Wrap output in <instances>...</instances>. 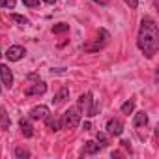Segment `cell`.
I'll list each match as a JSON object with an SVG mask.
<instances>
[{
	"instance_id": "obj_1",
	"label": "cell",
	"mask_w": 159,
	"mask_h": 159,
	"mask_svg": "<svg viewBox=\"0 0 159 159\" xmlns=\"http://www.w3.org/2000/svg\"><path fill=\"white\" fill-rule=\"evenodd\" d=\"M137 47L142 51L146 58H153L159 49V36H157V25L152 17H144L140 21L139 36H137Z\"/></svg>"
},
{
	"instance_id": "obj_2",
	"label": "cell",
	"mask_w": 159,
	"mask_h": 159,
	"mask_svg": "<svg viewBox=\"0 0 159 159\" xmlns=\"http://www.w3.org/2000/svg\"><path fill=\"white\" fill-rule=\"evenodd\" d=\"M81 118H83V111L79 109V105H75V107H69V109L64 112L62 124H64V127H67V129H75L79 124H81Z\"/></svg>"
},
{
	"instance_id": "obj_3",
	"label": "cell",
	"mask_w": 159,
	"mask_h": 159,
	"mask_svg": "<svg viewBox=\"0 0 159 159\" xmlns=\"http://www.w3.org/2000/svg\"><path fill=\"white\" fill-rule=\"evenodd\" d=\"M109 39H111L109 32L101 28L99 34H98V38H96V41H94V43H86V45H83V49H84L86 52H98V51H101V49L109 43Z\"/></svg>"
},
{
	"instance_id": "obj_4",
	"label": "cell",
	"mask_w": 159,
	"mask_h": 159,
	"mask_svg": "<svg viewBox=\"0 0 159 159\" xmlns=\"http://www.w3.org/2000/svg\"><path fill=\"white\" fill-rule=\"evenodd\" d=\"M77 105L86 116H96V112H98V107H94V98H92L90 92H86V94H83L81 98H79Z\"/></svg>"
},
{
	"instance_id": "obj_5",
	"label": "cell",
	"mask_w": 159,
	"mask_h": 159,
	"mask_svg": "<svg viewBox=\"0 0 159 159\" xmlns=\"http://www.w3.org/2000/svg\"><path fill=\"white\" fill-rule=\"evenodd\" d=\"M0 83H2L6 88L13 86V73L6 64H0Z\"/></svg>"
},
{
	"instance_id": "obj_6",
	"label": "cell",
	"mask_w": 159,
	"mask_h": 159,
	"mask_svg": "<svg viewBox=\"0 0 159 159\" xmlns=\"http://www.w3.org/2000/svg\"><path fill=\"white\" fill-rule=\"evenodd\" d=\"M25 54H26V51H25V47H21V45H11V47L6 51V58H8L10 62H19Z\"/></svg>"
},
{
	"instance_id": "obj_7",
	"label": "cell",
	"mask_w": 159,
	"mask_h": 159,
	"mask_svg": "<svg viewBox=\"0 0 159 159\" xmlns=\"http://www.w3.org/2000/svg\"><path fill=\"white\" fill-rule=\"evenodd\" d=\"M47 92V84L43 83V81H38V83H34V84H30L28 88H25V96H43Z\"/></svg>"
},
{
	"instance_id": "obj_8",
	"label": "cell",
	"mask_w": 159,
	"mask_h": 159,
	"mask_svg": "<svg viewBox=\"0 0 159 159\" xmlns=\"http://www.w3.org/2000/svg\"><path fill=\"white\" fill-rule=\"evenodd\" d=\"M107 133L112 135V137H120V135L124 133V124H122L120 120H116V118L109 120V122H107Z\"/></svg>"
},
{
	"instance_id": "obj_9",
	"label": "cell",
	"mask_w": 159,
	"mask_h": 159,
	"mask_svg": "<svg viewBox=\"0 0 159 159\" xmlns=\"http://www.w3.org/2000/svg\"><path fill=\"white\" fill-rule=\"evenodd\" d=\"M49 114H51V111H49V107H45V105H38V107H34V109L30 111V118H32V120H45Z\"/></svg>"
},
{
	"instance_id": "obj_10",
	"label": "cell",
	"mask_w": 159,
	"mask_h": 159,
	"mask_svg": "<svg viewBox=\"0 0 159 159\" xmlns=\"http://www.w3.org/2000/svg\"><path fill=\"white\" fill-rule=\"evenodd\" d=\"M146 124H148V116H146V112H144V111L137 112L135 118H133V125H135V127H142V125H146Z\"/></svg>"
},
{
	"instance_id": "obj_11",
	"label": "cell",
	"mask_w": 159,
	"mask_h": 159,
	"mask_svg": "<svg viewBox=\"0 0 159 159\" xmlns=\"http://www.w3.org/2000/svg\"><path fill=\"white\" fill-rule=\"evenodd\" d=\"M19 127H21V133H23L26 139H30V137L34 135V129H32V125H30L28 120H21V122H19Z\"/></svg>"
},
{
	"instance_id": "obj_12",
	"label": "cell",
	"mask_w": 159,
	"mask_h": 159,
	"mask_svg": "<svg viewBox=\"0 0 159 159\" xmlns=\"http://www.w3.org/2000/svg\"><path fill=\"white\" fill-rule=\"evenodd\" d=\"M67 98H69V90H67V88H60V92H58V94L52 98V103L60 105V103H64Z\"/></svg>"
},
{
	"instance_id": "obj_13",
	"label": "cell",
	"mask_w": 159,
	"mask_h": 159,
	"mask_svg": "<svg viewBox=\"0 0 159 159\" xmlns=\"http://www.w3.org/2000/svg\"><path fill=\"white\" fill-rule=\"evenodd\" d=\"M45 122H47V127H49L51 131H58V129H60V125H62V122H60L58 118H52V116H47V118H45Z\"/></svg>"
},
{
	"instance_id": "obj_14",
	"label": "cell",
	"mask_w": 159,
	"mask_h": 159,
	"mask_svg": "<svg viewBox=\"0 0 159 159\" xmlns=\"http://www.w3.org/2000/svg\"><path fill=\"white\" fill-rule=\"evenodd\" d=\"M101 150V146L98 144V142H94V140H88L86 144H84V153H96V152H99Z\"/></svg>"
},
{
	"instance_id": "obj_15",
	"label": "cell",
	"mask_w": 159,
	"mask_h": 159,
	"mask_svg": "<svg viewBox=\"0 0 159 159\" xmlns=\"http://www.w3.org/2000/svg\"><path fill=\"white\" fill-rule=\"evenodd\" d=\"M0 127H2V129H10V118H8V112L4 109H0Z\"/></svg>"
},
{
	"instance_id": "obj_16",
	"label": "cell",
	"mask_w": 159,
	"mask_h": 159,
	"mask_svg": "<svg viewBox=\"0 0 159 159\" xmlns=\"http://www.w3.org/2000/svg\"><path fill=\"white\" fill-rule=\"evenodd\" d=\"M67 30H69V25H66V23H58L52 26V34H64Z\"/></svg>"
},
{
	"instance_id": "obj_17",
	"label": "cell",
	"mask_w": 159,
	"mask_h": 159,
	"mask_svg": "<svg viewBox=\"0 0 159 159\" xmlns=\"http://www.w3.org/2000/svg\"><path fill=\"white\" fill-rule=\"evenodd\" d=\"M15 157H17V159H28V157H30V152H28L26 148H21V146H19V148H15Z\"/></svg>"
},
{
	"instance_id": "obj_18",
	"label": "cell",
	"mask_w": 159,
	"mask_h": 159,
	"mask_svg": "<svg viewBox=\"0 0 159 159\" xmlns=\"http://www.w3.org/2000/svg\"><path fill=\"white\" fill-rule=\"evenodd\" d=\"M135 111V101H125L124 105H122V112L124 114H131Z\"/></svg>"
},
{
	"instance_id": "obj_19",
	"label": "cell",
	"mask_w": 159,
	"mask_h": 159,
	"mask_svg": "<svg viewBox=\"0 0 159 159\" xmlns=\"http://www.w3.org/2000/svg\"><path fill=\"white\" fill-rule=\"evenodd\" d=\"M11 21H15V23H19V25H28V19L25 17V15H17V13H11Z\"/></svg>"
},
{
	"instance_id": "obj_20",
	"label": "cell",
	"mask_w": 159,
	"mask_h": 159,
	"mask_svg": "<svg viewBox=\"0 0 159 159\" xmlns=\"http://www.w3.org/2000/svg\"><path fill=\"white\" fill-rule=\"evenodd\" d=\"M96 140H98V144H99L101 148L107 146V135H105V133H98V135H96Z\"/></svg>"
},
{
	"instance_id": "obj_21",
	"label": "cell",
	"mask_w": 159,
	"mask_h": 159,
	"mask_svg": "<svg viewBox=\"0 0 159 159\" xmlns=\"http://www.w3.org/2000/svg\"><path fill=\"white\" fill-rule=\"evenodd\" d=\"M0 8L13 10V8H15V0H0Z\"/></svg>"
},
{
	"instance_id": "obj_22",
	"label": "cell",
	"mask_w": 159,
	"mask_h": 159,
	"mask_svg": "<svg viewBox=\"0 0 159 159\" xmlns=\"http://www.w3.org/2000/svg\"><path fill=\"white\" fill-rule=\"evenodd\" d=\"M23 4L28 8H36V6H39V0H23Z\"/></svg>"
},
{
	"instance_id": "obj_23",
	"label": "cell",
	"mask_w": 159,
	"mask_h": 159,
	"mask_svg": "<svg viewBox=\"0 0 159 159\" xmlns=\"http://www.w3.org/2000/svg\"><path fill=\"white\" fill-rule=\"evenodd\" d=\"M124 2H125V4H127L131 10H135V8L139 6V0H124Z\"/></svg>"
},
{
	"instance_id": "obj_24",
	"label": "cell",
	"mask_w": 159,
	"mask_h": 159,
	"mask_svg": "<svg viewBox=\"0 0 159 159\" xmlns=\"http://www.w3.org/2000/svg\"><path fill=\"white\" fill-rule=\"evenodd\" d=\"M43 2H45V4H54L56 0H43Z\"/></svg>"
},
{
	"instance_id": "obj_25",
	"label": "cell",
	"mask_w": 159,
	"mask_h": 159,
	"mask_svg": "<svg viewBox=\"0 0 159 159\" xmlns=\"http://www.w3.org/2000/svg\"><path fill=\"white\" fill-rule=\"evenodd\" d=\"M94 2H98V4H105V0H94Z\"/></svg>"
},
{
	"instance_id": "obj_26",
	"label": "cell",
	"mask_w": 159,
	"mask_h": 159,
	"mask_svg": "<svg viewBox=\"0 0 159 159\" xmlns=\"http://www.w3.org/2000/svg\"><path fill=\"white\" fill-rule=\"evenodd\" d=\"M107 2H109V0H105V4H107Z\"/></svg>"
}]
</instances>
